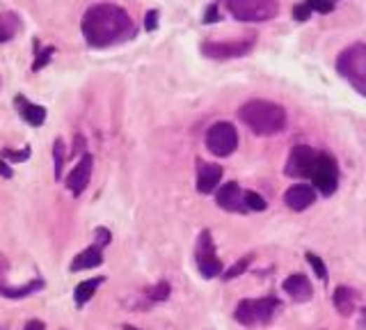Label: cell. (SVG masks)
Returning a JSON list of instances; mask_svg holds the SVG:
<instances>
[{"instance_id":"obj_1","label":"cell","mask_w":366,"mask_h":330,"mask_svg":"<svg viewBox=\"0 0 366 330\" xmlns=\"http://www.w3.org/2000/svg\"><path fill=\"white\" fill-rule=\"evenodd\" d=\"M85 41L94 48H108L119 41H126L135 34V23L117 5L101 3L94 5L83 16Z\"/></svg>"},{"instance_id":"obj_2","label":"cell","mask_w":366,"mask_h":330,"mask_svg":"<svg viewBox=\"0 0 366 330\" xmlns=\"http://www.w3.org/2000/svg\"><path fill=\"white\" fill-rule=\"evenodd\" d=\"M238 117L243 124L257 136H275L284 131L286 126V110L280 103H273L266 99H255V101L243 103L238 110Z\"/></svg>"},{"instance_id":"obj_3","label":"cell","mask_w":366,"mask_h":330,"mask_svg":"<svg viewBox=\"0 0 366 330\" xmlns=\"http://www.w3.org/2000/svg\"><path fill=\"white\" fill-rule=\"evenodd\" d=\"M337 72L353 88L366 97V44H353L341 51L337 60Z\"/></svg>"},{"instance_id":"obj_4","label":"cell","mask_w":366,"mask_h":330,"mask_svg":"<svg viewBox=\"0 0 366 330\" xmlns=\"http://www.w3.org/2000/svg\"><path fill=\"white\" fill-rule=\"evenodd\" d=\"M224 5L233 19L243 23H264L280 12L277 0H224Z\"/></svg>"},{"instance_id":"obj_5","label":"cell","mask_w":366,"mask_h":330,"mask_svg":"<svg viewBox=\"0 0 366 330\" xmlns=\"http://www.w3.org/2000/svg\"><path fill=\"white\" fill-rule=\"evenodd\" d=\"M280 308V301L268 296V298H248L240 301L233 317L243 326H257V324H268L273 319L275 310Z\"/></svg>"},{"instance_id":"obj_6","label":"cell","mask_w":366,"mask_h":330,"mask_svg":"<svg viewBox=\"0 0 366 330\" xmlns=\"http://www.w3.org/2000/svg\"><path fill=\"white\" fill-rule=\"evenodd\" d=\"M309 179L313 181L316 190H320V195H332L339 186V165L334 161V156L316 154V161H313Z\"/></svg>"},{"instance_id":"obj_7","label":"cell","mask_w":366,"mask_h":330,"mask_svg":"<svg viewBox=\"0 0 366 330\" xmlns=\"http://www.w3.org/2000/svg\"><path fill=\"white\" fill-rule=\"evenodd\" d=\"M206 147H208V152L220 156V159L231 156L238 147L236 126L229 124V121H217V124H213L206 131Z\"/></svg>"},{"instance_id":"obj_8","label":"cell","mask_w":366,"mask_h":330,"mask_svg":"<svg viewBox=\"0 0 366 330\" xmlns=\"http://www.w3.org/2000/svg\"><path fill=\"white\" fill-rule=\"evenodd\" d=\"M255 34H250L245 39H236V41H204L202 44V53L211 60H233V58H243L248 55L252 48H255Z\"/></svg>"},{"instance_id":"obj_9","label":"cell","mask_w":366,"mask_h":330,"mask_svg":"<svg viewBox=\"0 0 366 330\" xmlns=\"http://www.w3.org/2000/svg\"><path fill=\"white\" fill-rule=\"evenodd\" d=\"M197 268L204 277H215L222 273V262L215 257V248H213V239L211 232H202L197 241Z\"/></svg>"},{"instance_id":"obj_10","label":"cell","mask_w":366,"mask_h":330,"mask_svg":"<svg viewBox=\"0 0 366 330\" xmlns=\"http://www.w3.org/2000/svg\"><path fill=\"white\" fill-rule=\"evenodd\" d=\"M316 154H318V152H313L311 147H307V145L293 147L291 154H289V161H286L284 172H286L289 177H293V179H304V177H309V172H311V168H313V161H316Z\"/></svg>"},{"instance_id":"obj_11","label":"cell","mask_w":366,"mask_h":330,"mask_svg":"<svg viewBox=\"0 0 366 330\" xmlns=\"http://www.w3.org/2000/svg\"><path fill=\"white\" fill-rule=\"evenodd\" d=\"M92 165H94V159L90 154H85L78 165H74L72 175L67 177V188L72 195H81L83 190L90 184V177H92Z\"/></svg>"},{"instance_id":"obj_12","label":"cell","mask_w":366,"mask_h":330,"mask_svg":"<svg viewBox=\"0 0 366 330\" xmlns=\"http://www.w3.org/2000/svg\"><path fill=\"white\" fill-rule=\"evenodd\" d=\"M243 195L245 193H243L236 181H229V184H224L220 190H217L215 199H217V206L224 209V211H248Z\"/></svg>"},{"instance_id":"obj_13","label":"cell","mask_w":366,"mask_h":330,"mask_svg":"<svg viewBox=\"0 0 366 330\" xmlns=\"http://www.w3.org/2000/svg\"><path fill=\"white\" fill-rule=\"evenodd\" d=\"M284 202L293 211H304V209H309L313 202H316V190H313L309 184H295V186H291L289 190H286Z\"/></svg>"},{"instance_id":"obj_14","label":"cell","mask_w":366,"mask_h":330,"mask_svg":"<svg viewBox=\"0 0 366 330\" xmlns=\"http://www.w3.org/2000/svg\"><path fill=\"white\" fill-rule=\"evenodd\" d=\"M282 289L289 293L295 303H307L313 296V286L307 280V275H302V273H293V275L286 277Z\"/></svg>"},{"instance_id":"obj_15","label":"cell","mask_w":366,"mask_h":330,"mask_svg":"<svg viewBox=\"0 0 366 330\" xmlns=\"http://www.w3.org/2000/svg\"><path fill=\"white\" fill-rule=\"evenodd\" d=\"M222 179V168L215 163H199L197 168V190L199 193H213Z\"/></svg>"},{"instance_id":"obj_16","label":"cell","mask_w":366,"mask_h":330,"mask_svg":"<svg viewBox=\"0 0 366 330\" xmlns=\"http://www.w3.org/2000/svg\"><path fill=\"white\" fill-rule=\"evenodd\" d=\"M14 103H16V110H19V115L28 121L30 126H41L43 121H46V108L43 106H37V103H30L25 97H16L14 99Z\"/></svg>"},{"instance_id":"obj_17","label":"cell","mask_w":366,"mask_h":330,"mask_svg":"<svg viewBox=\"0 0 366 330\" xmlns=\"http://www.w3.org/2000/svg\"><path fill=\"white\" fill-rule=\"evenodd\" d=\"M101 264H103V253H101V248L92 246V248L83 250V253L74 259V262H72V271H87V268H97V266H101Z\"/></svg>"},{"instance_id":"obj_18","label":"cell","mask_w":366,"mask_h":330,"mask_svg":"<svg viewBox=\"0 0 366 330\" xmlns=\"http://www.w3.org/2000/svg\"><path fill=\"white\" fill-rule=\"evenodd\" d=\"M355 301L357 293L351 289V286H339L334 291V308L341 317H351L355 312Z\"/></svg>"},{"instance_id":"obj_19","label":"cell","mask_w":366,"mask_h":330,"mask_svg":"<svg viewBox=\"0 0 366 330\" xmlns=\"http://www.w3.org/2000/svg\"><path fill=\"white\" fill-rule=\"evenodd\" d=\"M21 28V21L19 16L12 14V12H0V44L10 41L16 32Z\"/></svg>"},{"instance_id":"obj_20","label":"cell","mask_w":366,"mask_h":330,"mask_svg":"<svg viewBox=\"0 0 366 330\" xmlns=\"http://www.w3.org/2000/svg\"><path fill=\"white\" fill-rule=\"evenodd\" d=\"M101 282H103V277H94V280H83L81 284H78L76 286V293H74V298H76L78 305H85V303L90 301L94 293H97Z\"/></svg>"},{"instance_id":"obj_21","label":"cell","mask_w":366,"mask_h":330,"mask_svg":"<svg viewBox=\"0 0 366 330\" xmlns=\"http://www.w3.org/2000/svg\"><path fill=\"white\" fill-rule=\"evenodd\" d=\"M67 147H65V140L62 138H57L55 145H53V172H55V179L62 177V168H65V159H67Z\"/></svg>"},{"instance_id":"obj_22","label":"cell","mask_w":366,"mask_h":330,"mask_svg":"<svg viewBox=\"0 0 366 330\" xmlns=\"http://www.w3.org/2000/svg\"><path fill=\"white\" fill-rule=\"evenodd\" d=\"M41 286V282H28L25 286H19V289H10V286H0V293L7 298H23V296H30L32 291H37Z\"/></svg>"},{"instance_id":"obj_23","label":"cell","mask_w":366,"mask_h":330,"mask_svg":"<svg viewBox=\"0 0 366 330\" xmlns=\"http://www.w3.org/2000/svg\"><path fill=\"white\" fill-rule=\"evenodd\" d=\"M252 264V255H245V257H240L236 264H233L231 268H226L224 271V280H233V277H238V275H243L248 271V266Z\"/></svg>"},{"instance_id":"obj_24","label":"cell","mask_w":366,"mask_h":330,"mask_svg":"<svg viewBox=\"0 0 366 330\" xmlns=\"http://www.w3.org/2000/svg\"><path fill=\"white\" fill-rule=\"evenodd\" d=\"M243 199H245V209L248 211H264L268 202L264 197H261L259 193H255V190H248L245 195H243Z\"/></svg>"},{"instance_id":"obj_25","label":"cell","mask_w":366,"mask_h":330,"mask_svg":"<svg viewBox=\"0 0 366 330\" xmlns=\"http://www.w3.org/2000/svg\"><path fill=\"white\" fill-rule=\"evenodd\" d=\"M307 259H309V264H311V268L313 271H316V275L320 277V280L323 282H327V266H325V262L323 259H320L318 255H313V253H307Z\"/></svg>"},{"instance_id":"obj_26","label":"cell","mask_w":366,"mask_h":330,"mask_svg":"<svg viewBox=\"0 0 366 330\" xmlns=\"http://www.w3.org/2000/svg\"><path fill=\"white\" fill-rule=\"evenodd\" d=\"M309 5L311 12H320V14H330L334 10V3L332 0H304Z\"/></svg>"},{"instance_id":"obj_27","label":"cell","mask_w":366,"mask_h":330,"mask_svg":"<svg viewBox=\"0 0 366 330\" xmlns=\"http://www.w3.org/2000/svg\"><path fill=\"white\" fill-rule=\"evenodd\" d=\"M53 55H55V48H53V46H46V48H43L41 53H39V58L34 60L32 72H39L41 67H46V65L50 62V58H53Z\"/></svg>"},{"instance_id":"obj_28","label":"cell","mask_w":366,"mask_h":330,"mask_svg":"<svg viewBox=\"0 0 366 330\" xmlns=\"http://www.w3.org/2000/svg\"><path fill=\"white\" fill-rule=\"evenodd\" d=\"M168 296H170V284L168 282H158L149 291V298H154V301H165Z\"/></svg>"},{"instance_id":"obj_29","label":"cell","mask_w":366,"mask_h":330,"mask_svg":"<svg viewBox=\"0 0 366 330\" xmlns=\"http://www.w3.org/2000/svg\"><path fill=\"white\" fill-rule=\"evenodd\" d=\"M309 14H311V10H309V5H307V3H302V5H295V7H293V16H295V21H307V19H309Z\"/></svg>"},{"instance_id":"obj_30","label":"cell","mask_w":366,"mask_h":330,"mask_svg":"<svg viewBox=\"0 0 366 330\" xmlns=\"http://www.w3.org/2000/svg\"><path fill=\"white\" fill-rule=\"evenodd\" d=\"M144 28L149 30V32L158 28V12H156V10L147 12V16H144Z\"/></svg>"},{"instance_id":"obj_31","label":"cell","mask_w":366,"mask_h":330,"mask_svg":"<svg viewBox=\"0 0 366 330\" xmlns=\"http://www.w3.org/2000/svg\"><path fill=\"white\" fill-rule=\"evenodd\" d=\"M3 156H5V159H10V161H16V163H19V161H25V159H28L30 152H28V150H23V152H12V150H5V152H3Z\"/></svg>"},{"instance_id":"obj_32","label":"cell","mask_w":366,"mask_h":330,"mask_svg":"<svg viewBox=\"0 0 366 330\" xmlns=\"http://www.w3.org/2000/svg\"><path fill=\"white\" fill-rule=\"evenodd\" d=\"M94 234H97V248H103L106 243H110V232L106 227H99Z\"/></svg>"},{"instance_id":"obj_33","label":"cell","mask_w":366,"mask_h":330,"mask_svg":"<svg viewBox=\"0 0 366 330\" xmlns=\"http://www.w3.org/2000/svg\"><path fill=\"white\" fill-rule=\"evenodd\" d=\"M217 19H220V16H217V5H211L206 10V16H204V23H215Z\"/></svg>"},{"instance_id":"obj_34","label":"cell","mask_w":366,"mask_h":330,"mask_svg":"<svg viewBox=\"0 0 366 330\" xmlns=\"http://www.w3.org/2000/svg\"><path fill=\"white\" fill-rule=\"evenodd\" d=\"M23 330H46V326H43V321H39V319H32V321H28V324H25V328Z\"/></svg>"},{"instance_id":"obj_35","label":"cell","mask_w":366,"mask_h":330,"mask_svg":"<svg viewBox=\"0 0 366 330\" xmlns=\"http://www.w3.org/2000/svg\"><path fill=\"white\" fill-rule=\"evenodd\" d=\"M14 175L12 168H7V163L5 161H0V177H5V179H10Z\"/></svg>"},{"instance_id":"obj_36","label":"cell","mask_w":366,"mask_h":330,"mask_svg":"<svg viewBox=\"0 0 366 330\" xmlns=\"http://www.w3.org/2000/svg\"><path fill=\"white\" fill-rule=\"evenodd\" d=\"M5 273H7V262H5V257L0 255V282L5 280Z\"/></svg>"},{"instance_id":"obj_37","label":"cell","mask_w":366,"mask_h":330,"mask_svg":"<svg viewBox=\"0 0 366 330\" xmlns=\"http://www.w3.org/2000/svg\"><path fill=\"white\" fill-rule=\"evenodd\" d=\"M124 330H140V328H133V326H126Z\"/></svg>"}]
</instances>
